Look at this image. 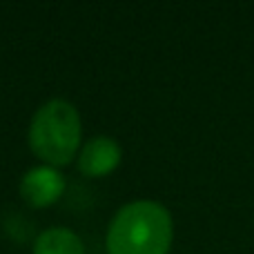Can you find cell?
<instances>
[{
  "instance_id": "6da1fadb",
  "label": "cell",
  "mask_w": 254,
  "mask_h": 254,
  "mask_svg": "<svg viewBox=\"0 0 254 254\" xmlns=\"http://www.w3.org/2000/svg\"><path fill=\"white\" fill-rule=\"evenodd\" d=\"M172 246V216L154 201L121 207L107 232L110 254H167Z\"/></svg>"
},
{
  "instance_id": "7a4b0ae2",
  "label": "cell",
  "mask_w": 254,
  "mask_h": 254,
  "mask_svg": "<svg viewBox=\"0 0 254 254\" xmlns=\"http://www.w3.org/2000/svg\"><path fill=\"white\" fill-rule=\"evenodd\" d=\"M80 143V116L67 101L54 98L38 107L29 125V145L49 165H65Z\"/></svg>"
},
{
  "instance_id": "3957f363",
  "label": "cell",
  "mask_w": 254,
  "mask_h": 254,
  "mask_svg": "<svg viewBox=\"0 0 254 254\" xmlns=\"http://www.w3.org/2000/svg\"><path fill=\"white\" fill-rule=\"evenodd\" d=\"M67 183L65 176L52 165H38L29 170L20 181V196L31 207H47L63 196Z\"/></svg>"
},
{
  "instance_id": "277c9868",
  "label": "cell",
  "mask_w": 254,
  "mask_h": 254,
  "mask_svg": "<svg viewBox=\"0 0 254 254\" xmlns=\"http://www.w3.org/2000/svg\"><path fill=\"white\" fill-rule=\"evenodd\" d=\"M121 163V145L110 136H96L83 147L78 167L85 176H103Z\"/></svg>"
},
{
  "instance_id": "5b68a950",
  "label": "cell",
  "mask_w": 254,
  "mask_h": 254,
  "mask_svg": "<svg viewBox=\"0 0 254 254\" xmlns=\"http://www.w3.org/2000/svg\"><path fill=\"white\" fill-rule=\"evenodd\" d=\"M34 254H85L83 241L67 228H49L38 234Z\"/></svg>"
}]
</instances>
